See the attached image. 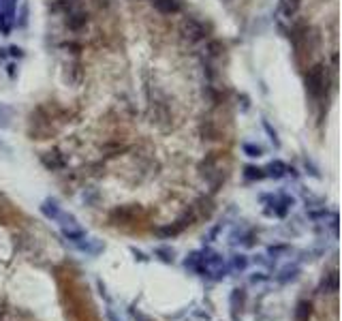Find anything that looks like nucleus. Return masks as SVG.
I'll use <instances>...</instances> for the list:
<instances>
[{
    "mask_svg": "<svg viewBox=\"0 0 342 321\" xmlns=\"http://www.w3.org/2000/svg\"><path fill=\"white\" fill-rule=\"evenodd\" d=\"M41 163H43L49 171H58V169H65L67 159L62 157L58 150H49L45 154H41Z\"/></svg>",
    "mask_w": 342,
    "mask_h": 321,
    "instance_id": "9b49d317",
    "label": "nucleus"
},
{
    "mask_svg": "<svg viewBox=\"0 0 342 321\" xmlns=\"http://www.w3.org/2000/svg\"><path fill=\"white\" fill-rule=\"evenodd\" d=\"M291 251V246L289 244H276V246H269L267 248V257H272V259H278L281 255H287Z\"/></svg>",
    "mask_w": 342,
    "mask_h": 321,
    "instance_id": "4be33fe9",
    "label": "nucleus"
},
{
    "mask_svg": "<svg viewBox=\"0 0 342 321\" xmlns=\"http://www.w3.org/2000/svg\"><path fill=\"white\" fill-rule=\"evenodd\" d=\"M299 274H302V264L293 261V264H287V266H283L281 270H278V272H276L272 278H274V283H278V285H289V283L297 281V278H299Z\"/></svg>",
    "mask_w": 342,
    "mask_h": 321,
    "instance_id": "39448f33",
    "label": "nucleus"
},
{
    "mask_svg": "<svg viewBox=\"0 0 342 321\" xmlns=\"http://www.w3.org/2000/svg\"><path fill=\"white\" fill-rule=\"evenodd\" d=\"M242 173H244V180L246 182H257V180H263L265 178L263 167H257V165H246Z\"/></svg>",
    "mask_w": 342,
    "mask_h": 321,
    "instance_id": "a211bd4d",
    "label": "nucleus"
},
{
    "mask_svg": "<svg viewBox=\"0 0 342 321\" xmlns=\"http://www.w3.org/2000/svg\"><path fill=\"white\" fill-rule=\"evenodd\" d=\"M39 210H41V214H43L47 221H54V223H56V219H58L60 212H62V206H60V201H58L56 197H47V199L41 201Z\"/></svg>",
    "mask_w": 342,
    "mask_h": 321,
    "instance_id": "f8f14e48",
    "label": "nucleus"
},
{
    "mask_svg": "<svg viewBox=\"0 0 342 321\" xmlns=\"http://www.w3.org/2000/svg\"><path fill=\"white\" fill-rule=\"evenodd\" d=\"M227 266H229V274H244L248 268H251V257L246 253H233L229 259H227Z\"/></svg>",
    "mask_w": 342,
    "mask_h": 321,
    "instance_id": "9d476101",
    "label": "nucleus"
},
{
    "mask_svg": "<svg viewBox=\"0 0 342 321\" xmlns=\"http://www.w3.org/2000/svg\"><path fill=\"white\" fill-rule=\"evenodd\" d=\"M306 88L315 99H319L325 92V67L323 65H315L306 73Z\"/></svg>",
    "mask_w": 342,
    "mask_h": 321,
    "instance_id": "f03ea898",
    "label": "nucleus"
},
{
    "mask_svg": "<svg viewBox=\"0 0 342 321\" xmlns=\"http://www.w3.org/2000/svg\"><path fill=\"white\" fill-rule=\"evenodd\" d=\"M195 219V216L191 214H186V216H182V219H178V221H175V223H171V225H165V227H159V229H157V236H161L163 238V240H167V238H173V236H180L184 229H186V227H189L191 225V221Z\"/></svg>",
    "mask_w": 342,
    "mask_h": 321,
    "instance_id": "0eeeda50",
    "label": "nucleus"
},
{
    "mask_svg": "<svg viewBox=\"0 0 342 321\" xmlns=\"http://www.w3.org/2000/svg\"><path fill=\"white\" fill-rule=\"evenodd\" d=\"M154 259H159L163 264H167V266H173L175 264V248L173 246H167V244H159V246H154Z\"/></svg>",
    "mask_w": 342,
    "mask_h": 321,
    "instance_id": "ddd939ff",
    "label": "nucleus"
},
{
    "mask_svg": "<svg viewBox=\"0 0 342 321\" xmlns=\"http://www.w3.org/2000/svg\"><path fill=\"white\" fill-rule=\"evenodd\" d=\"M304 167L308 169V173H310V176H315V178H321V173H319V169H317V167H315V165H313V163H310L308 159L304 161Z\"/></svg>",
    "mask_w": 342,
    "mask_h": 321,
    "instance_id": "cd10ccee",
    "label": "nucleus"
},
{
    "mask_svg": "<svg viewBox=\"0 0 342 321\" xmlns=\"http://www.w3.org/2000/svg\"><path fill=\"white\" fill-rule=\"evenodd\" d=\"M131 253L135 255V259H137V261H141V264H148V261H150V257H148L146 253H143V251H139V248L131 246Z\"/></svg>",
    "mask_w": 342,
    "mask_h": 321,
    "instance_id": "393cba45",
    "label": "nucleus"
},
{
    "mask_svg": "<svg viewBox=\"0 0 342 321\" xmlns=\"http://www.w3.org/2000/svg\"><path fill=\"white\" fill-rule=\"evenodd\" d=\"M180 35L189 41V43H197V41H203L205 39V28L199 19L195 17H186L184 22L180 24Z\"/></svg>",
    "mask_w": 342,
    "mask_h": 321,
    "instance_id": "7ed1b4c3",
    "label": "nucleus"
},
{
    "mask_svg": "<svg viewBox=\"0 0 342 321\" xmlns=\"http://www.w3.org/2000/svg\"><path fill=\"white\" fill-rule=\"evenodd\" d=\"M86 24H88V13L79 11V9L69 11V15H67V26H69L71 30H79V28H84Z\"/></svg>",
    "mask_w": 342,
    "mask_h": 321,
    "instance_id": "dca6fc26",
    "label": "nucleus"
},
{
    "mask_svg": "<svg viewBox=\"0 0 342 321\" xmlns=\"http://www.w3.org/2000/svg\"><path fill=\"white\" fill-rule=\"evenodd\" d=\"M225 3H231V0H225Z\"/></svg>",
    "mask_w": 342,
    "mask_h": 321,
    "instance_id": "2f4dec72",
    "label": "nucleus"
},
{
    "mask_svg": "<svg viewBox=\"0 0 342 321\" xmlns=\"http://www.w3.org/2000/svg\"><path fill=\"white\" fill-rule=\"evenodd\" d=\"M184 270L189 272V274H195V276H199V278H205V268H203V257H201V248L199 251H193L184 257Z\"/></svg>",
    "mask_w": 342,
    "mask_h": 321,
    "instance_id": "423d86ee",
    "label": "nucleus"
},
{
    "mask_svg": "<svg viewBox=\"0 0 342 321\" xmlns=\"http://www.w3.org/2000/svg\"><path fill=\"white\" fill-rule=\"evenodd\" d=\"M310 313H313V304H310L308 300H299L295 306V321H308Z\"/></svg>",
    "mask_w": 342,
    "mask_h": 321,
    "instance_id": "6ab92c4d",
    "label": "nucleus"
},
{
    "mask_svg": "<svg viewBox=\"0 0 342 321\" xmlns=\"http://www.w3.org/2000/svg\"><path fill=\"white\" fill-rule=\"evenodd\" d=\"M105 317H107V321H122V319L116 315V310L111 308V304H107V308H105Z\"/></svg>",
    "mask_w": 342,
    "mask_h": 321,
    "instance_id": "c85d7f7f",
    "label": "nucleus"
},
{
    "mask_svg": "<svg viewBox=\"0 0 342 321\" xmlns=\"http://www.w3.org/2000/svg\"><path fill=\"white\" fill-rule=\"evenodd\" d=\"M287 169H289V165L285 163V161H272L267 165V167H263V171H265V178H274V180H281V178H285L287 176Z\"/></svg>",
    "mask_w": 342,
    "mask_h": 321,
    "instance_id": "4468645a",
    "label": "nucleus"
},
{
    "mask_svg": "<svg viewBox=\"0 0 342 321\" xmlns=\"http://www.w3.org/2000/svg\"><path fill=\"white\" fill-rule=\"evenodd\" d=\"M242 150H244L246 157H251V159H259V157H263V148H261V146H257V143H244Z\"/></svg>",
    "mask_w": 342,
    "mask_h": 321,
    "instance_id": "5701e85b",
    "label": "nucleus"
},
{
    "mask_svg": "<svg viewBox=\"0 0 342 321\" xmlns=\"http://www.w3.org/2000/svg\"><path fill=\"white\" fill-rule=\"evenodd\" d=\"M201 257H203V268H205V281L221 283L229 276V266H227L225 255L219 253L216 248L205 244L201 248Z\"/></svg>",
    "mask_w": 342,
    "mask_h": 321,
    "instance_id": "f257e3e1",
    "label": "nucleus"
},
{
    "mask_svg": "<svg viewBox=\"0 0 342 321\" xmlns=\"http://www.w3.org/2000/svg\"><path fill=\"white\" fill-rule=\"evenodd\" d=\"M75 248L79 253H86L88 257H97V255H101L103 251H105V244H103L99 238H84V240H79L77 244H75Z\"/></svg>",
    "mask_w": 342,
    "mask_h": 321,
    "instance_id": "1a4fd4ad",
    "label": "nucleus"
},
{
    "mask_svg": "<svg viewBox=\"0 0 342 321\" xmlns=\"http://www.w3.org/2000/svg\"><path fill=\"white\" fill-rule=\"evenodd\" d=\"M272 281V274L265 272V270H255L251 276H248V283L251 285H261V283H267Z\"/></svg>",
    "mask_w": 342,
    "mask_h": 321,
    "instance_id": "412c9836",
    "label": "nucleus"
},
{
    "mask_svg": "<svg viewBox=\"0 0 342 321\" xmlns=\"http://www.w3.org/2000/svg\"><path fill=\"white\" fill-rule=\"evenodd\" d=\"M9 51H11V56H22V49H19V47H11Z\"/></svg>",
    "mask_w": 342,
    "mask_h": 321,
    "instance_id": "7c9ffc66",
    "label": "nucleus"
},
{
    "mask_svg": "<svg viewBox=\"0 0 342 321\" xmlns=\"http://www.w3.org/2000/svg\"><path fill=\"white\" fill-rule=\"evenodd\" d=\"M97 287H99V294H101V298H105V302H107V304H111V296L107 294V287H105V283H103V281H99V283H97Z\"/></svg>",
    "mask_w": 342,
    "mask_h": 321,
    "instance_id": "bb28decb",
    "label": "nucleus"
},
{
    "mask_svg": "<svg viewBox=\"0 0 342 321\" xmlns=\"http://www.w3.org/2000/svg\"><path fill=\"white\" fill-rule=\"evenodd\" d=\"M321 289H325L327 294H336L338 291V274H336V270L323 276V281H321Z\"/></svg>",
    "mask_w": 342,
    "mask_h": 321,
    "instance_id": "aec40b11",
    "label": "nucleus"
},
{
    "mask_svg": "<svg viewBox=\"0 0 342 321\" xmlns=\"http://www.w3.org/2000/svg\"><path fill=\"white\" fill-rule=\"evenodd\" d=\"M263 129L267 131V135H269V139H272V141H274V146H281V141H278V135H276V131H274L272 127H269V122H267V120L263 122Z\"/></svg>",
    "mask_w": 342,
    "mask_h": 321,
    "instance_id": "a878e982",
    "label": "nucleus"
},
{
    "mask_svg": "<svg viewBox=\"0 0 342 321\" xmlns=\"http://www.w3.org/2000/svg\"><path fill=\"white\" fill-rule=\"evenodd\" d=\"M208 56H212V58H219V56H223V51H225V45L221 43V41H210L208 43Z\"/></svg>",
    "mask_w": 342,
    "mask_h": 321,
    "instance_id": "b1692460",
    "label": "nucleus"
},
{
    "mask_svg": "<svg viewBox=\"0 0 342 321\" xmlns=\"http://www.w3.org/2000/svg\"><path fill=\"white\" fill-rule=\"evenodd\" d=\"M26 24H28V7L24 5V7H22V13H19V22H17V26H22V28H24Z\"/></svg>",
    "mask_w": 342,
    "mask_h": 321,
    "instance_id": "c756f323",
    "label": "nucleus"
},
{
    "mask_svg": "<svg viewBox=\"0 0 342 321\" xmlns=\"http://www.w3.org/2000/svg\"><path fill=\"white\" fill-rule=\"evenodd\" d=\"M152 5L163 15H175V13H180V9H182L178 0H152Z\"/></svg>",
    "mask_w": 342,
    "mask_h": 321,
    "instance_id": "2eb2a0df",
    "label": "nucleus"
},
{
    "mask_svg": "<svg viewBox=\"0 0 342 321\" xmlns=\"http://www.w3.org/2000/svg\"><path fill=\"white\" fill-rule=\"evenodd\" d=\"M299 7H302V0H281V13L289 19L297 15Z\"/></svg>",
    "mask_w": 342,
    "mask_h": 321,
    "instance_id": "f3484780",
    "label": "nucleus"
},
{
    "mask_svg": "<svg viewBox=\"0 0 342 321\" xmlns=\"http://www.w3.org/2000/svg\"><path fill=\"white\" fill-rule=\"evenodd\" d=\"M246 304V294L244 289L233 287L231 296H229V308H231V319L233 321H242V308Z\"/></svg>",
    "mask_w": 342,
    "mask_h": 321,
    "instance_id": "6e6552de",
    "label": "nucleus"
},
{
    "mask_svg": "<svg viewBox=\"0 0 342 321\" xmlns=\"http://www.w3.org/2000/svg\"><path fill=\"white\" fill-rule=\"evenodd\" d=\"M60 234L65 236V240L73 242V244H77L79 240H84V238L88 236L84 227H81V225L77 223L75 216H71V219H69L67 223H62V225H60Z\"/></svg>",
    "mask_w": 342,
    "mask_h": 321,
    "instance_id": "20e7f679",
    "label": "nucleus"
}]
</instances>
